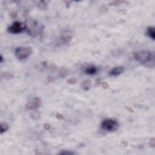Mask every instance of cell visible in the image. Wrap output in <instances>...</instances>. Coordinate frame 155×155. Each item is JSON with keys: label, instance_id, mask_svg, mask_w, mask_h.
I'll return each instance as SVG.
<instances>
[{"label": "cell", "instance_id": "1", "mask_svg": "<svg viewBox=\"0 0 155 155\" xmlns=\"http://www.w3.org/2000/svg\"><path fill=\"white\" fill-rule=\"evenodd\" d=\"M133 57L139 63L147 66L154 65V54L150 50H139L133 53Z\"/></svg>", "mask_w": 155, "mask_h": 155}, {"label": "cell", "instance_id": "2", "mask_svg": "<svg viewBox=\"0 0 155 155\" xmlns=\"http://www.w3.org/2000/svg\"><path fill=\"white\" fill-rule=\"evenodd\" d=\"M32 53V49L30 47H19L15 49V55L19 60L27 59Z\"/></svg>", "mask_w": 155, "mask_h": 155}, {"label": "cell", "instance_id": "3", "mask_svg": "<svg viewBox=\"0 0 155 155\" xmlns=\"http://www.w3.org/2000/svg\"><path fill=\"white\" fill-rule=\"evenodd\" d=\"M118 127V123L114 119H106L101 123V127L104 130L113 132L116 130Z\"/></svg>", "mask_w": 155, "mask_h": 155}, {"label": "cell", "instance_id": "4", "mask_svg": "<svg viewBox=\"0 0 155 155\" xmlns=\"http://www.w3.org/2000/svg\"><path fill=\"white\" fill-rule=\"evenodd\" d=\"M26 29V25L19 21L14 22L7 28L8 32L12 34H18L22 33Z\"/></svg>", "mask_w": 155, "mask_h": 155}, {"label": "cell", "instance_id": "5", "mask_svg": "<svg viewBox=\"0 0 155 155\" xmlns=\"http://www.w3.org/2000/svg\"><path fill=\"white\" fill-rule=\"evenodd\" d=\"M41 106V101L39 98H34L25 104V108L28 110H35Z\"/></svg>", "mask_w": 155, "mask_h": 155}, {"label": "cell", "instance_id": "6", "mask_svg": "<svg viewBox=\"0 0 155 155\" xmlns=\"http://www.w3.org/2000/svg\"><path fill=\"white\" fill-rule=\"evenodd\" d=\"M26 25V29H27L28 32L30 35H32L33 37H35V35L37 34V24H35V21H30Z\"/></svg>", "mask_w": 155, "mask_h": 155}, {"label": "cell", "instance_id": "7", "mask_svg": "<svg viewBox=\"0 0 155 155\" xmlns=\"http://www.w3.org/2000/svg\"><path fill=\"white\" fill-rule=\"evenodd\" d=\"M124 71V68L122 66H118L116 67L113 68L109 72V75L112 76H116L122 74Z\"/></svg>", "mask_w": 155, "mask_h": 155}, {"label": "cell", "instance_id": "8", "mask_svg": "<svg viewBox=\"0 0 155 155\" xmlns=\"http://www.w3.org/2000/svg\"><path fill=\"white\" fill-rule=\"evenodd\" d=\"M84 72L87 75H95L97 73V68L95 66H89L86 68V69L84 70Z\"/></svg>", "mask_w": 155, "mask_h": 155}, {"label": "cell", "instance_id": "9", "mask_svg": "<svg viewBox=\"0 0 155 155\" xmlns=\"http://www.w3.org/2000/svg\"><path fill=\"white\" fill-rule=\"evenodd\" d=\"M147 35L153 40L155 39V29L154 27H148L147 30Z\"/></svg>", "mask_w": 155, "mask_h": 155}, {"label": "cell", "instance_id": "10", "mask_svg": "<svg viewBox=\"0 0 155 155\" xmlns=\"http://www.w3.org/2000/svg\"><path fill=\"white\" fill-rule=\"evenodd\" d=\"M91 86V81L90 80H86L82 83V88L85 90H87L90 89Z\"/></svg>", "mask_w": 155, "mask_h": 155}, {"label": "cell", "instance_id": "11", "mask_svg": "<svg viewBox=\"0 0 155 155\" xmlns=\"http://www.w3.org/2000/svg\"><path fill=\"white\" fill-rule=\"evenodd\" d=\"M9 127V125L6 122H1V133L3 134V133L6 132L8 130Z\"/></svg>", "mask_w": 155, "mask_h": 155}, {"label": "cell", "instance_id": "12", "mask_svg": "<svg viewBox=\"0 0 155 155\" xmlns=\"http://www.w3.org/2000/svg\"><path fill=\"white\" fill-rule=\"evenodd\" d=\"M59 154H66V155H70V154H74L75 153L70 152V151H62L59 153Z\"/></svg>", "mask_w": 155, "mask_h": 155}, {"label": "cell", "instance_id": "13", "mask_svg": "<svg viewBox=\"0 0 155 155\" xmlns=\"http://www.w3.org/2000/svg\"><path fill=\"white\" fill-rule=\"evenodd\" d=\"M154 138H152L150 139V142H152V144L150 143V146L152 147H154Z\"/></svg>", "mask_w": 155, "mask_h": 155}, {"label": "cell", "instance_id": "14", "mask_svg": "<svg viewBox=\"0 0 155 155\" xmlns=\"http://www.w3.org/2000/svg\"><path fill=\"white\" fill-rule=\"evenodd\" d=\"M3 57L2 55H1V58H0V62H1V63H3Z\"/></svg>", "mask_w": 155, "mask_h": 155}]
</instances>
